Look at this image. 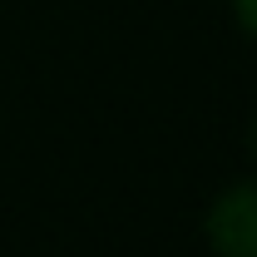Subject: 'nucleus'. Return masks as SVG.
Wrapping results in <instances>:
<instances>
[{"instance_id": "7ed1b4c3", "label": "nucleus", "mask_w": 257, "mask_h": 257, "mask_svg": "<svg viewBox=\"0 0 257 257\" xmlns=\"http://www.w3.org/2000/svg\"><path fill=\"white\" fill-rule=\"evenodd\" d=\"M247 149H252V159H257V109H252V124H247Z\"/></svg>"}, {"instance_id": "f257e3e1", "label": "nucleus", "mask_w": 257, "mask_h": 257, "mask_svg": "<svg viewBox=\"0 0 257 257\" xmlns=\"http://www.w3.org/2000/svg\"><path fill=\"white\" fill-rule=\"evenodd\" d=\"M203 237L213 257H257V178H237L208 203Z\"/></svg>"}, {"instance_id": "f03ea898", "label": "nucleus", "mask_w": 257, "mask_h": 257, "mask_svg": "<svg viewBox=\"0 0 257 257\" xmlns=\"http://www.w3.org/2000/svg\"><path fill=\"white\" fill-rule=\"evenodd\" d=\"M227 10H232V20H237V30L257 40V0H227Z\"/></svg>"}]
</instances>
